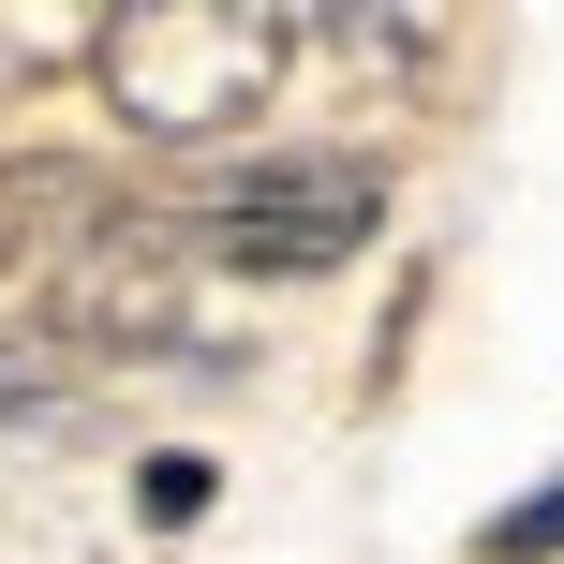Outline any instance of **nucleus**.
Masks as SVG:
<instances>
[{
    "mask_svg": "<svg viewBox=\"0 0 564 564\" xmlns=\"http://www.w3.org/2000/svg\"><path fill=\"white\" fill-rule=\"evenodd\" d=\"M297 75V15L282 0H119L89 15V89L134 149H224L253 134Z\"/></svg>",
    "mask_w": 564,
    "mask_h": 564,
    "instance_id": "obj_1",
    "label": "nucleus"
},
{
    "mask_svg": "<svg viewBox=\"0 0 564 564\" xmlns=\"http://www.w3.org/2000/svg\"><path fill=\"white\" fill-rule=\"evenodd\" d=\"M178 238H194L208 268H238V282H327V268H357L371 238H387V164H371V149H282V164H238Z\"/></svg>",
    "mask_w": 564,
    "mask_h": 564,
    "instance_id": "obj_2",
    "label": "nucleus"
},
{
    "mask_svg": "<svg viewBox=\"0 0 564 564\" xmlns=\"http://www.w3.org/2000/svg\"><path fill=\"white\" fill-rule=\"evenodd\" d=\"M45 327H59V341H105V357H149V341L178 327V238L134 224V208L75 224L59 268H45Z\"/></svg>",
    "mask_w": 564,
    "mask_h": 564,
    "instance_id": "obj_3",
    "label": "nucleus"
},
{
    "mask_svg": "<svg viewBox=\"0 0 564 564\" xmlns=\"http://www.w3.org/2000/svg\"><path fill=\"white\" fill-rule=\"evenodd\" d=\"M476 550H490V564H564V476H550V490H520V506L490 520Z\"/></svg>",
    "mask_w": 564,
    "mask_h": 564,
    "instance_id": "obj_4",
    "label": "nucleus"
},
{
    "mask_svg": "<svg viewBox=\"0 0 564 564\" xmlns=\"http://www.w3.org/2000/svg\"><path fill=\"white\" fill-rule=\"evenodd\" d=\"M45 371H59L45 327H0V416H30V401H45Z\"/></svg>",
    "mask_w": 564,
    "mask_h": 564,
    "instance_id": "obj_5",
    "label": "nucleus"
},
{
    "mask_svg": "<svg viewBox=\"0 0 564 564\" xmlns=\"http://www.w3.org/2000/svg\"><path fill=\"white\" fill-rule=\"evenodd\" d=\"M134 506H149V520H208V460H149Z\"/></svg>",
    "mask_w": 564,
    "mask_h": 564,
    "instance_id": "obj_6",
    "label": "nucleus"
}]
</instances>
